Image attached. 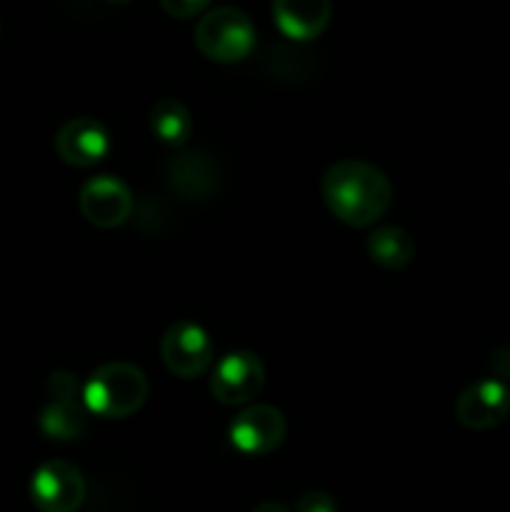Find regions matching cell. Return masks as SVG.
I'll return each instance as SVG.
<instances>
[{"label": "cell", "mask_w": 510, "mask_h": 512, "mask_svg": "<svg viewBox=\"0 0 510 512\" xmlns=\"http://www.w3.org/2000/svg\"><path fill=\"white\" fill-rule=\"evenodd\" d=\"M320 193L330 215L348 228H370L388 213L393 185L388 175L365 160H338L320 180Z\"/></svg>", "instance_id": "cell-1"}, {"label": "cell", "mask_w": 510, "mask_h": 512, "mask_svg": "<svg viewBox=\"0 0 510 512\" xmlns=\"http://www.w3.org/2000/svg\"><path fill=\"white\" fill-rule=\"evenodd\" d=\"M150 393L143 370L125 360L100 365L83 385V403L90 415L103 420H125L138 413Z\"/></svg>", "instance_id": "cell-2"}, {"label": "cell", "mask_w": 510, "mask_h": 512, "mask_svg": "<svg viewBox=\"0 0 510 512\" xmlns=\"http://www.w3.org/2000/svg\"><path fill=\"white\" fill-rule=\"evenodd\" d=\"M195 48L213 63H240L255 48V25L243 10L220 5L208 10L195 25Z\"/></svg>", "instance_id": "cell-3"}, {"label": "cell", "mask_w": 510, "mask_h": 512, "mask_svg": "<svg viewBox=\"0 0 510 512\" xmlns=\"http://www.w3.org/2000/svg\"><path fill=\"white\" fill-rule=\"evenodd\" d=\"M88 410L83 403V388L73 373H53L48 378V403L38 415V428L45 438L70 443L85 433Z\"/></svg>", "instance_id": "cell-4"}, {"label": "cell", "mask_w": 510, "mask_h": 512, "mask_svg": "<svg viewBox=\"0 0 510 512\" xmlns=\"http://www.w3.org/2000/svg\"><path fill=\"white\" fill-rule=\"evenodd\" d=\"M263 388V360L250 350H233L223 355L210 373V395L225 408H248Z\"/></svg>", "instance_id": "cell-5"}, {"label": "cell", "mask_w": 510, "mask_h": 512, "mask_svg": "<svg viewBox=\"0 0 510 512\" xmlns=\"http://www.w3.org/2000/svg\"><path fill=\"white\" fill-rule=\"evenodd\" d=\"M160 358L165 368L180 380H195L213 365L215 348L208 330L190 320H178L160 340Z\"/></svg>", "instance_id": "cell-6"}, {"label": "cell", "mask_w": 510, "mask_h": 512, "mask_svg": "<svg viewBox=\"0 0 510 512\" xmlns=\"http://www.w3.org/2000/svg\"><path fill=\"white\" fill-rule=\"evenodd\" d=\"M288 435V420L273 405H248L228 425V443L248 458L275 453Z\"/></svg>", "instance_id": "cell-7"}, {"label": "cell", "mask_w": 510, "mask_h": 512, "mask_svg": "<svg viewBox=\"0 0 510 512\" xmlns=\"http://www.w3.org/2000/svg\"><path fill=\"white\" fill-rule=\"evenodd\" d=\"M85 493L83 473L68 460H48L30 478V500L38 512H78Z\"/></svg>", "instance_id": "cell-8"}, {"label": "cell", "mask_w": 510, "mask_h": 512, "mask_svg": "<svg viewBox=\"0 0 510 512\" xmlns=\"http://www.w3.org/2000/svg\"><path fill=\"white\" fill-rule=\"evenodd\" d=\"M78 205L83 218L100 230H113L128 223L135 198L128 183L118 175H95L80 188Z\"/></svg>", "instance_id": "cell-9"}, {"label": "cell", "mask_w": 510, "mask_h": 512, "mask_svg": "<svg viewBox=\"0 0 510 512\" xmlns=\"http://www.w3.org/2000/svg\"><path fill=\"white\" fill-rule=\"evenodd\" d=\"M510 415V388L498 378L470 383L455 403V418L468 430H490Z\"/></svg>", "instance_id": "cell-10"}, {"label": "cell", "mask_w": 510, "mask_h": 512, "mask_svg": "<svg viewBox=\"0 0 510 512\" xmlns=\"http://www.w3.org/2000/svg\"><path fill=\"white\" fill-rule=\"evenodd\" d=\"M55 153L73 168H93L110 153V133L100 120L73 118L55 133Z\"/></svg>", "instance_id": "cell-11"}, {"label": "cell", "mask_w": 510, "mask_h": 512, "mask_svg": "<svg viewBox=\"0 0 510 512\" xmlns=\"http://www.w3.org/2000/svg\"><path fill=\"white\" fill-rule=\"evenodd\" d=\"M333 15L330 0H273V20L285 38L308 43L325 33Z\"/></svg>", "instance_id": "cell-12"}, {"label": "cell", "mask_w": 510, "mask_h": 512, "mask_svg": "<svg viewBox=\"0 0 510 512\" xmlns=\"http://www.w3.org/2000/svg\"><path fill=\"white\" fill-rule=\"evenodd\" d=\"M370 260L385 270H403L415 258V240L408 230L398 225H383L375 228L365 240Z\"/></svg>", "instance_id": "cell-13"}, {"label": "cell", "mask_w": 510, "mask_h": 512, "mask_svg": "<svg viewBox=\"0 0 510 512\" xmlns=\"http://www.w3.org/2000/svg\"><path fill=\"white\" fill-rule=\"evenodd\" d=\"M150 133L168 148H183L193 135V118L178 98H160L150 110Z\"/></svg>", "instance_id": "cell-14"}, {"label": "cell", "mask_w": 510, "mask_h": 512, "mask_svg": "<svg viewBox=\"0 0 510 512\" xmlns=\"http://www.w3.org/2000/svg\"><path fill=\"white\" fill-rule=\"evenodd\" d=\"M168 178L173 190H178L185 198H205L215 188V168L203 155H180L178 160L168 165Z\"/></svg>", "instance_id": "cell-15"}, {"label": "cell", "mask_w": 510, "mask_h": 512, "mask_svg": "<svg viewBox=\"0 0 510 512\" xmlns=\"http://www.w3.org/2000/svg\"><path fill=\"white\" fill-rule=\"evenodd\" d=\"M295 512H338V503L330 493L323 490H308L295 503Z\"/></svg>", "instance_id": "cell-16"}, {"label": "cell", "mask_w": 510, "mask_h": 512, "mask_svg": "<svg viewBox=\"0 0 510 512\" xmlns=\"http://www.w3.org/2000/svg\"><path fill=\"white\" fill-rule=\"evenodd\" d=\"M165 13L175 20H188L203 13L210 5V0H160Z\"/></svg>", "instance_id": "cell-17"}, {"label": "cell", "mask_w": 510, "mask_h": 512, "mask_svg": "<svg viewBox=\"0 0 510 512\" xmlns=\"http://www.w3.org/2000/svg\"><path fill=\"white\" fill-rule=\"evenodd\" d=\"M253 512H290V510L285 508V505L273 503V500H268V503H260L258 508H255Z\"/></svg>", "instance_id": "cell-18"}, {"label": "cell", "mask_w": 510, "mask_h": 512, "mask_svg": "<svg viewBox=\"0 0 510 512\" xmlns=\"http://www.w3.org/2000/svg\"><path fill=\"white\" fill-rule=\"evenodd\" d=\"M110 3H130V0H110Z\"/></svg>", "instance_id": "cell-19"}]
</instances>
